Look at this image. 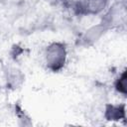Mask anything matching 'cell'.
Listing matches in <instances>:
<instances>
[{
	"instance_id": "cell-2",
	"label": "cell",
	"mask_w": 127,
	"mask_h": 127,
	"mask_svg": "<svg viewBox=\"0 0 127 127\" xmlns=\"http://www.w3.org/2000/svg\"><path fill=\"white\" fill-rule=\"evenodd\" d=\"M106 23H102L100 25L94 26L92 28H90L89 30L86 31L83 40L85 41V43L87 44H92L94 42H96L104 33V31L106 30Z\"/></svg>"
},
{
	"instance_id": "cell-3",
	"label": "cell",
	"mask_w": 127,
	"mask_h": 127,
	"mask_svg": "<svg viewBox=\"0 0 127 127\" xmlns=\"http://www.w3.org/2000/svg\"><path fill=\"white\" fill-rule=\"evenodd\" d=\"M105 116L108 120H119L125 116V109L124 106H113L107 105Z\"/></svg>"
},
{
	"instance_id": "cell-4",
	"label": "cell",
	"mask_w": 127,
	"mask_h": 127,
	"mask_svg": "<svg viewBox=\"0 0 127 127\" xmlns=\"http://www.w3.org/2000/svg\"><path fill=\"white\" fill-rule=\"evenodd\" d=\"M106 1L107 0H88L86 8L90 13H98L105 7Z\"/></svg>"
},
{
	"instance_id": "cell-5",
	"label": "cell",
	"mask_w": 127,
	"mask_h": 127,
	"mask_svg": "<svg viewBox=\"0 0 127 127\" xmlns=\"http://www.w3.org/2000/svg\"><path fill=\"white\" fill-rule=\"evenodd\" d=\"M116 89L123 93L126 94L127 92V73L126 71H124L118 78V80L116 81Z\"/></svg>"
},
{
	"instance_id": "cell-1",
	"label": "cell",
	"mask_w": 127,
	"mask_h": 127,
	"mask_svg": "<svg viewBox=\"0 0 127 127\" xmlns=\"http://www.w3.org/2000/svg\"><path fill=\"white\" fill-rule=\"evenodd\" d=\"M65 56L66 52L64 46L61 43H53L47 49L46 59L48 66L54 71L61 69L64 64Z\"/></svg>"
}]
</instances>
